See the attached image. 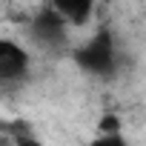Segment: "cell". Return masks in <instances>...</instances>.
I'll use <instances>...</instances> for the list:
<instances>
[{"instance_id": "obj_7", "label": "cell", "mask_w": 146, "mask_h": 146, "mask_svg": "<svg viewBox=\"0 0 146 146\" xmlns=\"http://www.w3.org/2000/svg\"><path fill=\"white\" fill-rule=\"evenodd\" d=\"M15 146H43V143H40V140L32 135V137H26V140H20V143H15Z\"/></svg>"}, {"instance_id": "obj_1", "label": "cell", "mask_w": 146, "mask_h": 146, "mask_svg": "<svg viewBox=\"0 0 146 146\" xmlns=\"http://www.w3.org/2000/svg\"><path fill=\"white\" fill-rule=\"evenodd\" d=\"M78 63L83 69L98 72V75H106V72L115 66V46H112L109 32H98L86 46H80L78 49Z\"/></svg>"}, {"instance_id": "obj_3", "label": "cell", "mask_w": 146, "mask_h": 146, "mask_svg": "<svg viewBox=\"0 0 146 146\" xmlns=\"http://www.w3.org/2000/svg\"><path fill=\"white\" fill-rule=\"evenodd\" d=\"M66 29L69 23L54 12V6H43L35 17H32V35L35 40H40L43 46H54L66 40Z\"/></svg>"}, {"instance_id": "obj_6", "label": "cell", "mask_w": 146, "mask_h": 146, "mask_svg": "<svg viewBox=\"0 0 146 146\" xmlns=\"http://www.w3.org/2000/svg\"><path fill=\"white\" fill-rule=\"evenodd\" d=\"M89 146H129L123 135H98Z\"/></svg>"}, {"instance_id": "obj_5", "label": "cell", "mask_w": 146, "mask_h": 146, "mask_svg": "<svg viewBox=\"0 0 146 146\" xmlns=\"http://www.w3.org/2000/svg\"><path fill=\"white\" fill-rule=\"evenodd\" d=\"M120 129H123V123H120V117H117L115 112H103V115H100V120H98V135H123Z\"/></svg>"}, {"instance_id": "obj_4", "label": "cell", "mask_w": 146, "mask_h": 146, "mask_svg": "<svg viewBox=\"0 0 146 146\" xmlns=\"http://www.w3.org/2000/svg\"><path fill=\"white\" fill-rule=\"evenodd\" d=\"M54 12L69 23V26H83L89 17H92V12H95V6H92V0H54Z\"/></svg>"}, {"instance_id": "obj_2", "label": "cell", "mask_w": 146, "mask_h": 146, "mask_svg": "<svg viewBox=\"0 0 146 146\" xmlns=\"http://www.w3.org/2000/svg\"><path fill=\"white\" fill-rule=\"evenodd\" d=\"M29 66H32V57L20 43H15L9 37L0 40V83L9 86V83L23 80L29 75Z\"/></svg>"}]
</instances>
